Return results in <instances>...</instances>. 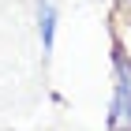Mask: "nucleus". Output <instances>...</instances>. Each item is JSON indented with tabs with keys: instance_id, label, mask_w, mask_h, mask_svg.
<instances>
[{
	"instance_id": "nucleus-1",
	"label": "nucleus",
	"mask_w": 131,
	"mask_h": 131,
	"mask_svg": "<svg viewBox=\"0 0 131 131\" xmlns=\"http://www.w3.org/2000/svg\"><path fill=\"white\" fill-rule=\"evenodd\" d=\"M109 131H131V52L120 34H112V97H109Z\"/></svg>"
},
{
	"instance_id": "nucleus-2",
	"label": "nucleus",
	"mask_w": 131,
	"mask_h": 131,
	"mask_svg": "<svg viewBox=\"0 0 131 131\" xmlns=\"http://www.w3.org/2000/svg\"><path fill=\"white\" fill-rule=\"evenodd\" d=\"M34 11H38V38H41V52L52 56L56 49V26H60V8L52 0H34Z\"/></svg>"
},
{
	"instance_id": "nucleus-3",
	"label": "nucleus",
	"mask_w": 131,
	"mask_h": 131,
	"mask_svg": "<svg viewBox=\"0 0 131 131\" xmlns=\"http://www.w3.org/2000/svg\"><path fill=\"white\" fill-rule=\"evenodd\" d=\"M120 11L127 15V23H131V0H120Z\"/></svg>"
}]
</instances>
